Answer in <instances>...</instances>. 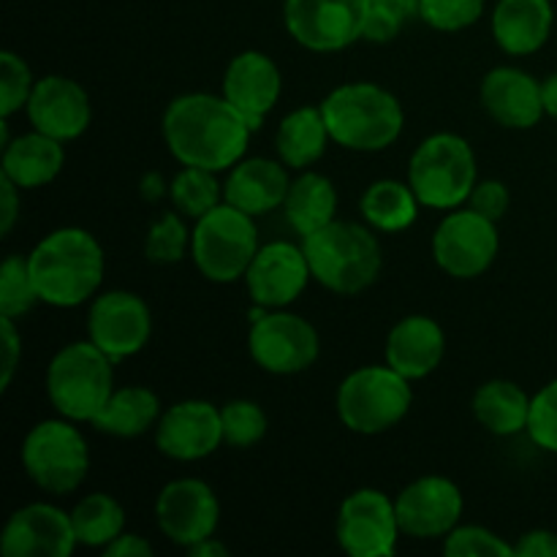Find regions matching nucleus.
Returning <instances> with one entry per match:
<instances>
[{
  "label": "nucleus",
  "instance_id": "obj_42",
  "mask_svg": "<svg viewBox=\"0 0 557 557\" xmlns=\"http://www.w3.org/2000/svg\"><path fill=\"white\" fill-rule=\"evenodd\" d=\"M509 188L498 180H484V183L473 185L471 196H468V207L476 210L479 215L490 218V221H500L509 210Z\"/></svg>",
  "mask_w": 557,
  "mask_h": 557
},
{
  "label": "nucleus",
  "instance_id": "obj_22",
  "mask_svg": "<svg viewBox=\"0 0 557 557\" xmlns=\"http://www.w3.org/2000/svg\"><path fill=\"white\" fill-rule=\"evenodd\" d=\"M482 103L490 117L506 128H533L544 114L542 85L511 65H500L484 76Z\"/></svg>",
  "mask_w": 557,
  "mask_h": 557
},
{
  "label": "nucleus",
  "instance_id": "obj_21",
  "mask_svg": "<svg viewBox=\"0 0 557 557\" xmlns=\"http://www.w3.org/2000/svg\"><path fill=\"white\" fill-rule=\"evenodd\" d=\"M283 79L275 60L267 58L264 52H239L228 63L226 76H223V96L245 114L250 128H259L267 112H272L281 98Z\"/></svg>",
  "mask_w": 557,
  "mask_h": 557
},
{
  "label": "nucleus",
  "instance_id": "obj_16",
  "mask_svg": "<svg viewBox=\"0 0 557 557\" xmlns=\"http://www.w3.org/2000/svg\"><path fill=\"white\" fill-rule=\"evenodd\" d=\"M462 493L451 479L422 476L395 498L397 522L406 536L446 539L462 517Z\"/></svg>",
  "mask_w": 557,
  "mask_h": 557
},
{
  "label": "nucleus",
  "instance_id": "obj_13",
  "mask_svg": "<svg viewBox=\"0 0 557 557\" xmlns=\"http://www.w3.org/2000/svg\"><path fill=\"white\" fill-rule=\"evenodd\" d=\"M397 509L381 490H357L337 511V544L351 557H389L400 539Z\"/></svg>",
  "mask_w": 557,
  "mask_h": 557
},
{
  "label": "nucleus",
  "instance_id": "obj_28",
  "mask_svg": "<svg viewBox=\"0 0 557 557\" xmlns=\"http://www.w3.org/2000/svg\"><path fill=\"white\" fill-rule=\"evenodd\" d=\"M283 210H286L288 223L294 226V232L299 237H308V234L319 232L326 223L335 221L337 212V190L324 174L305 172L302 177H297L288 188L286 201H283Z\"/></svg>",
  "mask_w": 557,
  "mask_h": 557
},
{
  "label": "nucleus",
  "instance_id": "obj_45",
  "mask_svg": "<svg viewBox=\"0 0 557 557\" xmlns=\"http://www.w3.org/2000/svg\"><path fill=\"white\" fill-rule=\"evenodd\" d=\"M103 555L107 557H150L152 547L145 542V539L136 536V533L123 531L112 544H107V547H103Z\"/></svg>",
  "mask_w": 557,
  "mask_h": 557
},
{
  "label": "nucleus",
  "instance_id": "obj_9",
  "mask_svg": "<svg viewBox=\"0 0 557 557\" xmlns=\"http://www.w3.org/2000/svg\"><path fill=\"white\" fill-rule=\"evenodd\" d=\"M22 466L44 493L69 495L90 471V449L71 419H47L25 435Z\"/></svg>",
  "mask_w": 557,
  "mask_h": 557
},
{
  "label": "nucleus",
  "instance_id": "obj_12",
  "mask_svg": "<svg viewBox=\"0 0 557 557\" xmlns=\"http://www.w3.org/2000/svg\"><path fill=\"white\" fill-rule=\"evenodd\" d=\"M253 362L272 375H294L319 359V332L302 315L264 313L253 321L248 337Z\"/></svg>",
  "mask_w": 557,
  "mask_h": 557
},
{
  "label": "nucleus",
  "instance_id": "obj_39",
  "mask_svg": "<svg viewBox=\"0 0 557 557\" xmlns=\"http://www.w3.org/2000/svg\"><path fill=\"white\" fill-rule=\"evenodd\" d=\"M444 553L449 557H515V547L487 528L457 525L446 536Z\"/></svg>",
  "mask_w": 557,
  "mask_h": 557
},
{
  "label": "nucleus",
  "instance_id": "obj_40",
  "mask_svg": "<svg viewBox=\"0 0 557 557\" xmlns=\"http://www.w3.org/2000/svg\"><path fill=\"white\" fill-rule=\"evenodd\" d=\"M484 0H422L419 16L444 33L466 30L482 16Z\"/></svg>",
  "mask_w": 557,
  "mask_h": 557
},
{
  "label": "nucleus",
  "instance_id": "obj_34",
  "mask_svg": "<svg viewBox=\"0 0 557 557\" xmlns=\"http://www.w3.org/2000/svg\"><path fill=\"white\" fill-rule=\"evenodd\" d=\"M38 299L36 283H33L30 267H27V256H9L0 270V315H25Z\"/></svg>",
  "mask_w": 557,
  "mask_h": 557
},
{
  "label": "nucleus",
  "instance_id": "obj_25",
  "mask_svg": "<svg viewBox=\"0 0 557 557\" xmlns=\"http://www.w3.org/2000/svg\"><path fill=\"white\" fill-rule=\"evenodd\" d=\"M555 11L549 0H500L493 11V36L509 54H533L553 33Z\"/></svg>",
  "mask_w": 557,
  "mask_h": 557
},
{
  "label": "nucleus",
  "instance_id": "obj_19",
  "mask_svg": "<svg viewBox=\"0 0 557 557\" xmlns=\"http://www.w3.org/2000/svg\"><path fill=\"white\" fill-rule=\"evenodd\" d=\"M310 264L302 248L292 243H267L256 250L245 283L259 308L283 310L302 297L310 281Z\"/></svg>",
  "mask_w": 557,
  "mask_h": 557
},
{
  "label": "nucleus",
  "instance_id": "obj_41",
  "mask_svg": "<svg viewBox=\"0 0 557 557\" xmlns=\"http://www.w3.org/2000/svg\"><path fill=\"white\" fill-rule=\"evenodd\" d=\"M528 435L539 449L557 455V379L531 397Z\"/></svg>",
  "mask_w": 557,
  "mask_h": 557
},
{
  "label": "nucleus",
  "instance_id": "obj_43",
  "mask_svg": "<svg viewBox=\"0 0 557 557\" xmlns=\"http://www.w3.org/2000/svg\"><path fill=\"white\" fill-rule=\"evenodd\" d=\"M0 326H3V379H0V389H9L11 381H14L16 373V364L22 359V341H20V332H16L14 319L9 315H0Z\"/></svg>",
  "mask_w": 557,
  "mask_h": 557
},
{
  "label": "nucleus",
  "instance_id": "obj_18",
  "mask_svg": "<svg viewBox=\"0 0 557 557\" xmlns=\"http://www.w3.org/2000/svg\"><path fill=\"white\" fill-rule=\"evenodd\" d=\"M71 515L52 504H30L9 517L0 536L5 557H69L76 549Z\"/></svg>",
  "mask_w": 557,
  "mask_h": 557
},
{
  "label": "nucleus",
  "instance_id": "obj_3",
  "mask_svg": "<svg viewBox=\"0 0 557 557\" xmlns=\"http://www.w3.org/2000/svg\"><path fill=\"white\" fill-rule=\"evenodd\" d=\"M332 141L346 150L379 152L395 145L403 134V107L389 90L370 82H351L321 103Z\"/></svg>",
  "mask_w": 557,
  "mask_h": 557
},
{
  "label": "nucleus",
  "instance_id": "obj_23",
  "mask_svg": "<svg viewBox=\"0 0 557 557\" xmlns=\"http://www.w3.org/2000/svg\"><path fill=\"white\" fill-rule=\"evenodd\" d=\"M446 351L444 330L428 315H406L392 326L386 337L384 359L389 368L406 375L408 381H419L433 373Z\"/></svg>",
  "mask_w": 557,
  "mask_h": 557
},
{
  "label": "nucleus",
  "instance_id": "obj_15",
  "mask_svg": "<svg viewBox=\"0 0 557 557\" xmlns=\"http://www.w3.org/2000/svg\"><path fill=\"white\" fill-rule=\"evenodd\" d=\"M156 520L163 536L190 549L215 533L221 522V504L210 484L199 479H174L158 493Z\"/></svg>",
  "mask_w": 557,
  "mask_h": 557
},
{
  "label": "nucleus",
  "instance_id": "obj_5",
  "mask_svg": "<svg viewBox=\"0 0 557 557\" xmlns=\"http://www.w3.org/2000/svg\"><path fill=\"white\" fill-rule=\"evenodd\" d=\"M114 359L92 341L69 343L47 370V395L60 417L92 422L114 392Z\"/></svg>",
  "mask_w": 557,
  "mask_h": 557
},
{
  "label": "nucleus",
  "instance_id": "obj_17",
  "mask_svg": "<svg viewBox=\"0 0 557 557\" xmlns=\"http://www.w3.org/2000/svg\"><path fill=\"white\" fill-rule=\"evenodd\" d=\"M223 444V419L212 403L183 400L169 408L156 424V446L163 457L196 462Z\"/></svg>",
  "mask_w": 557,
  "mask_h": 557
},
{
  "label": "nucleus",
  "instance_id": "obj_31",
  "mask_svg": "<svg viewBox=\"0 0 557 557\" xmlns=\"http://www.w3.org/2000/svg\"><path fill=\"white\" fill-rule=\"evenodd\" d=\"M419 205L422 201L417 199L411 185L397 183V180H379L362 194L359 210L373 228L397 234L417 223Z\"/></svg>",
  "mask_w": 557,
  "mask_h": 557
},
{
  "label": "nucleus",
  "instance_id": "obj_1",
  "mask_svg": "<svg viewBox=\"0 0 557 557\" xmlns=\"http://www.w3.org/2000/svg\"><path fill=\"white\" fill-rule=\"evenodd\" d=\"M250 134L245 114L226 96L188 92L174 98L163 114V139L183 166L232 169L243 161Z\"/></svg>",
  "mask_w": 557,
  "mask_h": 557
},
{
  "label": "nucleus",
  "instance_id": "obj_30",
  "mask_svg": "<svg viewBox=\"0 0 557 557\" xmlns=\"http://www.w3.org/2000/svg\"><path fill=\"white\" fill-rule=\"evenodd\" d=\"M330 139L332 136L321 107L294 109L277 128V156L292 169L313 166L324 156Z\"/></svg>",
  "mask_w": 557,
  "mask_h": 557
},
{
  "label": "nucleus",
  "instance_id": "obj_26",
  "mask_svg": "<svg viewBox=\"0 0 557 557\" xmlns=\"http://www.w3.org/2000/svg\"><path fill=\"white\" fill-rule=\"evenodd\" d=\"M65 163L63 141L33 131L3 147V174L20 188H41L60 174Z\"/></svg>",
  "mask_w": 557,
  "mask_h": 557
},
{
  "label": "nucleus",
  "instance_id": "obj_7",
  "mask_svg": "<svg viewBox=\"0 0 557 557\" xmlns=\"http://www.w3.org/2000/svg\"><path fill=\"white\" fill-rule=\"evenodd\" d=\"M408 185L433 210H455L476 185V156L457 134H433L413 150Z\"/></svg>",
  "mask_w": 557,
  "mask_h": 557
},
{
  "label": "nucleus",
  "instance_id": "obj_36",
  "mask_svg": "<svg viewBox=\"0 0 557 557\" xmlns=\"http://www.w3.org/2000/svg\"><path fill=\"white\" fill-rule=\"evenodd\" d=\"M422 0H368V22L364 38L373 44H386L400 36L403 25L419 16Z\"/></svg>",
  "mask_w": 557,
  "mask_h": 557
},
{
  "label": "nucleus",
  "instance_id": "obj_49",
  "mask_svg": "<svg viewBox=\"0 0 557 557\" xmlns=\"http://www.w3.org/2000/svg\"><path fill=\"white\" fill-rule=\"evenodd\" d=\"M141 194H145V199H161L163 194L161 174H147L145 183H141Z\"/></svg>",
  "mask_w": 557,
  "mask_h": 557
},
{
  "label": "nucleus",
  "instance_id": "obj_4",
  "mask_svg": "<svg viewBox=\"0 0 557 557\" xmlns=\"http://www.w3.org/2000/svg\"><path fill=\"white\" fill-rule=\"evenodd\" d=\"M302 250L313 281L343 297H354L373 286L384 264L375 234L348 221H332L302 237Z\"/></svg>",
  "mask_w": 557,
  "mask_h": 557
},
{
  "label": "nucleus",
  "instance_id": "obj_2",
  "mask_svg": "<svg viewBox=\"0 0 557 557\" xmlns=\"http://www.w3.org/2000/svg\"><path fill=\"white\" fill-rule=\"evenodd\" d=\"M38 299L52 308H76L103 281V250L87 228H54L27 253Z\"/></svg>",
  "mask_w": 557,
  "mask_h": 557
},
{
  "label": "nucleus",
  "instance_id": "obj_8",
  "mask_svg": "<svg viewBox=\"0 0 557 557\" xmlns=\"http://www.w3.org/2000/svg\"><path fill=\"white\" fill-rule=\"evenodd\" d=\"M256 250H259V232L253 215L226 201L196 221L190 256L207 281L234 283L245 277Z\"/></svg>",
  "mask_w": 557,
  "mask_h": 557
},
{
  "label": "nucleus",
  "instance_id": "obj_44",
  "mask_svg": "<svg viewBox=\"0 0 557 557\" xmlns=\"http://www.w3.org/2000/svg\"><path fill=\"white\" fill-rule=\"evenodd\" d=\"M515 557H557V533L531 531L515 544Z\"/></svg>",
  "mask_w": 557,
  "mask_h": 557
},
{
  "label": "nucleus",
  "instance_id": "obj_20",
  "mask_svg": "<svg viewBox=\"0 0 557 557\" xmlns=\"http://www.w3.org/2000/svg\"><path fill=\"white\" fill-rule=\"evenodd\" d=\"M27 117L33 131L52 136L58 141H71L82 136L90 125L92 109L85 87L76 85L69 76H44L36 82L27 101Z\"/></svg>",
  "mask_w": 557,
  "mask_h": 557
},
{
  "label": "nucleus",
  "instance_id": "obj_38",
  "mask_svg": "<svg viewBox=\"0 0 557 557\" xmlns=\"http://www.w3.org/2000/svg\"><path fill=\"white\" fill-rule=\"evenodd\" d=\"M33 87L36 82L25 60L14 52L0 54V117L9 120L11 114L27 107Z\"/></svg>",
  "mask_w": 557,
  "mask_h": 557
},
{
  "label": "nucleus",
  "instance_id": "obj_6",
  "mask_svg": "<svg viewBox=\"0 0 557 557\" xmlns=\"http://www.w3.org/2000/svg\"><path fill=\"white\" fill-rule=\"evenodd\" d=\"M411 381L389 364L359 368L337 389V417L351 433L381 435L411 411Z\"/></svg>",
  "mask_w": 557,
  "mask_h": 557
},
{
  "label": "nucleus",
  "instance_id": "obj_46",
  "mask_svg": "<svg viewBox=\"0 0 557 557\" xmlns=\"http://www.w3.org/2000/svg\"><path fill=\"white\" fill-rule=\"evenodd\" d=\"M16 190H20V185H14L3 174V177H0V199H3V207H0V215H3V221H0V234H9L11 228H14L16 215H20V196H16Z\"/></svg>",
  "mask_w": 557,
  "mask_h": 557
},
{
  "label": "nucleus",
  "instance_id": "obj_24",
  "mask_svg": "<svg viewBox=\"0 0 557 557\" xmlns=\"http://www.w3.org/2000/svg\"><path fill=\"white\" fill-rule=\"evenodd\" d=\"M288 188L292 183H288L283 163L270 161V158H248V161L234 163L228 172L226 185H223V201L259 218L277 210L286 201Z\"/></svg>",
  "mask_w": 557,
  "mask_h": 557
},
{
  "label": "nucleus",
  "instance_id": "obj_35",
  "mask_svg": "<svg viewBox=\"0 0 557 557\" xmlns=\"http://www.w3.org/2000/svg\"><path fill=\"white\" fill-rule=\"evenodd\" d=\"M223 444L234 449H250L267 433V413L253 400H232L221 408Z\"/></svg>",
  "mask_w": 557,
  "mask_h": 557
},
{
  "label": "nucleus",
  "instance_id": "obj_10",
  "mask_svg": "<svg viewBox=\"0 0 557 557\" xmlns=\"http://www.w3.org/2000/svg\"><path fill=\"white\" fill-rule=\"evenodd\" d=\"M283 20L305 49L337 52L364 38L368 0H286Z\"/></svg>",
  "mask_w": 557,
  "mask_h": 557
},
{
  "label": "nucleus",
  "instance_id": "obj_14",
  "mask_svg": "<svg viewBox=\"0 0 557 557\" xmlns=\"http://www.w3.org/2000/svg\"><path fill=\"white\" fill-rule=\"evenodd\" d=\"M152 332L150 308L131 292H107L92 299L87 335L114 362L134 357L147 346Z\"/></svg>",
  "mask_w": 557,
  "mask_h": 557
},
{
  "label": "nucleus",
  "instance_id": "obj_32",
  "mask_svg": "<svg viewBox=\"0 0 557 557\" xmlns=\"http://www.w3.org/2000/svg\"><path fill=\"white\" fill-rule=\"evenodd\" d=\"M76 542L85 547H107L125 531V511L112 495L92 493L71 511Z\"/></svg>",
  "mask_w": 557,
  "mask_h": 557
},
{
  "label": "nucleus",
  "instance_id": "obj_33",
  "mask_svg": "<svg viewBox=\"0 0 557 557\" xmlns=\"http://www.w3.org/2000/svg\"><path fill=\"white\" fill-rule=\"evenodd\" d=\"M169 196H172L174 207H177L183 215L199 221L201 215H207V212L215 210V207L221 205L223 188L212 169L185 166L183 172L172 180V185H169Z\"/></svg>",
  "mask_w": 557,
  "mask_h": 557
},
{
  "label": "nucleus",
  "instance_id": "obj_37",
  "mask_svg": "<svg viewBox=\"0 0 557 557\" xmlns=\"http://www.w3.org/2000/svg\"><path fill=\"white\" fill-rule=\"evenodd\" d=\"M190 237H194V232H188L185 223L180 221L174 212H166V215L158 223H152L150 232H147V259L156 261V264H174V261H180L188 253Z\"/></svg>",
  "mask_w": 557,
  "mask_h": 557
},
{
  "label": "nucleus",
  "instance_id": "obj_27",
  "mask_svg": "<svg viewBox=\"0 0 557 557\" xmlns=\"http://www.w3.org/2000/svg\"><path fill=\"white\" fill-rule=\"evenodd\" d=\"M158 419H161V400L156 392L145 386H125L112 392L107 406L92 419V428L114 438H139L156 428Z\"/></svg>",
  "mask_w": 557,
  "mask_h": 557
},
{
  "label": "nucleus",
  "instance_id": "obj_29",
  "mask_svg": "<svg viewBox=\"0 0 557 557\" xmlns=\"http://www.w3.org/2000/svg\"><path fill=\"white\" fill-rule=\"evenodd\" d=\"M473 413L493 435H517L528 430L531 397L515 381H487L473 395Z\"/></svg>",
  "mask_w": 557,
  "mask_h": 557
},
{
  "label": "nucleus",
  "instance_id": "obj_11",
  "mask_svg": "<svg viewBox=\"0 0 557 557\" xmlns=\"http://www.w3.org/2000/svg\"><path fill=\"white\" fill-rule=\"evenodd\" d=\"M498 228L495 221L476 210H455L441 221L433 237L435 264L451 277L471 281L487 272L498 256Z\"/></svg>",
  "mask_w": 557,
  "mask_h": 557
},
{
  "label": "nucleus",
  "instance_id": "obj_47",
  "mask_svg": "<svg viewBox=\"0 0 557 557\" xmlns=\"http://www.w3.org/2000/svg\"><path fill=\"white\" fill-rule=\"evenodd\" d=\"M542 101H544V114H549V117L557 120V74L544 79Z\"/></svg>",
  "mask_w": 557,
  "mask_h": 557
},
{
  "label": "nucleus",
  "instance_id": "obj_48",
  "mask_svg": "<svg viewBox=\"0 0 557 557\" xmlns=\"http://www.w3.org/2000/svg\"><path fill=\"white\" fill-rule=\"evenodd\" d=\"M190 555L194 557H226L228 555V549L223 547L221 542H215V539H205V542H199V544H194V547L188 549Z\"/></svg>",
  "mask_w": 557,
  "mask_h": 557
}]
</instances>
